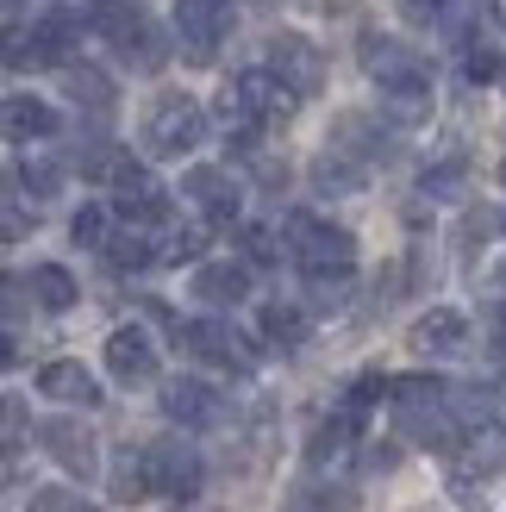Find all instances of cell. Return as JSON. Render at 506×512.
Segmentation results:
<instances>
[{
  "mask_svg": "<svg viewBox=\"0 0 506 512\" xmlns=\"http://www.w3.org/2000/svg\"><path fill=\"white\" fill-rule=\"evenodd\" d=\"M388 406H394V425L407 444H425V450H463L469 425L457 413V400H450V388L438 375H394L388 388Z\"/></svg>",
  "mask_w": 506,
  "mask_h": 512,
  "instance_id": "obj_1",
  "label": "cell"
},
{
  "mask_svg": "<svg viewBox=\"0 0 506 512\" xmlns=\"http://www.w3.org/2000/svg\"><path fill=\"white\" fill-rule=\"evenodd\" d=\"M357 57H363V75L382 88V100L394 107L400 125H413V119L432 113V63H425L413 44L382 38V32H363Z\"/></svg>",
  "mask_w": 506,
  "mask_h": 512,
  "instance_id": "obj_2",
  "label": "cell"
},
{
  "mask_svg": "<svg viewBox=\"0 0 506 512\" xmlns=\"http://www.w3.org/2000/svg\"><path fill=\"white\" fill-rule=\"evenodd\" d=\"M88 25L113 44L119 63H132V69H163V25L150 19L144 0H88Z\"/></svg>",
  "mask_w": 506,
  "mask_h": 512,
  "instance_id": "obj_3",
  "label": "cell"
},
{
  "mask_svg": "<svg viewBox=\"0 0 506 512\" xmlns=\"http://www.w3.org/2000/svg\"><path fill=\"white\" fill-rule=\"evenodd\" d=\"M282 244H288L300 275H350L357 269V238H350L344 225L319 219V213H288L282 219Z\"/></svg>",
  "mask_w": 506,
  "mask_h": 512,
  "instance_id": "obj_4",
  "label": "cell"
},
{
  "mask_svg": "<svg viewBox=\"0 0 506 512\" xmlns=\"http://www.w3.org/2000/svg\"><path fill=\"white\" fill-rule=\"evenodd\" d=\"M200 138H207V107H200L194 94H157L144 113V150L150 157H188V150H200Z\"/></svg>",
  "mask_w": 506,
  "mask_h": 512,
  "instance_id": "obj_5",
  "label": "cell"
},
{
  "mask_svg": "<svg viewBox=\"0 0 506 512\" xmlns=\"http://www.w3.org/2000/svg\"><path fill=\"white\" fill-rule=\"evenodd\" d=\"M175 344H182L194 363H207V369H232V375L257 369L250 338H244L238 325H225V319H188V325H175Z\"/></svg>",
  "mask_w": 506,
  "mask_h": 512,
  "instance_id": "obj_6",
  "label": "cell"
},
{
  "mask_svg": "<svg viewBox=\"0 0 506 512\" xmlns=\"http://www.w3.org/2000/svg\"><path fill=\"white\" fill-rule=\"evenodd\" d=\"M144 469H150V494H169V500H194L200 494V450L182 438H157L144 444Z\"/></svg>",
  "mask_w": 506,
  "mask_h": 512,
  "instance_id": "obj_7",
  "label": "cell"
},
{
  "mask_svg": "<svg viewBox=\"0 0 506 512\" xmlns=\"http://www.w3.org/2000/svg\"><path fill=\"white\" fill-rule=\"evenodd\" d=\"M175 32L188 63H213V50L232 32V0H175Z\"/></svg>",
  "mask_w": 506,
  "mask_h": 512,
  "instance_id": "obj_8",
  "label": "cell"
},
{
  "mask_svg": "<svg viewBox=\"0 0 506 512\" xmlns=\"http://www.w3.org/2000/svg\"><path fill=\"white\" fill-rule=\"evenodd\" d=\"M38 444H44V456L57 463L63 475H100V438L82 425V419H44L38 425Z\"/></svg>",
  "mask_w": 506,
  "mask_h": 512,
  "instance_id": "obj_9",
  "label": "cell"
},
{
  "mask_svg": "<svg viewBox=\"0 0 506 512\" xmlns=\"http://www.w3.org/2000/svg\"><path fill=\"white\" fill-rule=\"evenodd\" d=\"M82 32H94V25L82 19V13H69V7H50V13H38V25H32V38L25 44H13V63H69V50L82 44Z\"/></svg>",
  "mask_w": 506,
  "mask_h": 512,
  "instance_id": "obj_10",
  "label": "cell"
},
{
  "mask_svg": "<svg viewBox=\"0 0 506 512\" xmlns=\"http://www.w3.org/2000/svg\"><path fill=\"white\" fill-rule=\"evenodd\" d=\"M163 413L175 425H188V431H213L225 419V394L213 388V381H200V375H175L163 388Z\"/></svg>",
  "mask_w": 506,
  "mask_h": 512,
  "instance_id": "obj_11",
  "label": "cell"
},
{
  "mask_svg": "<svg viewBox=\"0 0 506 512\" xmlns=\"http://www.w3.org/2000/svg\"><path fill=\"white\" fill-rule=\"evenodd\" d=\"M182 194H188V207L200 213L219 232V225H238V207H244V194H238V182L225 169H188L182 175Z\"/></svg>",
  "mask_w": 506,
  "mask_h": 512,
  "instance_id": "obj_12",
  "label": "cell"
},
{
  "mask_svg": "<svg viewBox=\"0 0 506 512\" xmlns=\"http://www.w3.org/2000/svg\"><path fill=\"white\" fill-rule=\"evenodd\" d=\"M269 69L282 75L300 100L325 88V57H319V50L300 38V32H275V38H269Z\"/></svg>",
  "mask_w": 506,
  "mask_h": 512,
  "instance_id": "obj_13",
  "label": "cell"
},
{
  "mask_svg": "<svg viewBox=\"0 0 506 512\" xmlns=\"http://www.w3.org/2000/svg\"><path fill=\"white\" fill-rule=\"evenodd\" d=\"M107 375L125 381V388H144L157 375V344L144 338V325H119L107 338Z\"/></svg>",
  "mask_w": 506,
  "mask_h": 512,
  "instance_id": "obj_14",
  "label": "cell"
},
{
  "mask_svg": "<svg viewBox=\"0 0 506 512\" xmlns=\"http://www.w3.org/2000/svg\"><path fill=\"white\" fill-rule=\"evenodd\" d=\"M413 350L419 356H463L469 350V319L457 306H432V313L413 319Z\"/></svg>",
  "mask_w": 506,
  "mask_h": 512,
  "instance_id": "obj_15",
  "label": "cell"
},
{
  "mask_svg": "<svg viewBox=\"0 0 506 512\" xmlns=\"http://www.w3.org/2000/svg\"><path fill=\"white\" fill-rule=\"evenodd\" d=\"M38 394L57 400V406H82V413H88V406H100V381L75 363V356H57V363L38 369Z\"/></svg>",
  "mask_w": 506,
  "mask_h": 512,
  "instance_id": "obj_16",
  "label": "cell"
},
{
  "mask_svg": "<svg viewBox=\"0 0 506 512\" xmlns=\"http://www.w3.org/2000/svg\"><path fill=\"white\" fill-rule=\"evenodd\" d=\"M332 144L338 150H350L357 163H388L394 157V132H382L369 113H344L338 119V132H332Z\"/></svg>",
  "mask_w": 506,
  "mask_h": 512,
  "instance_id": "obj_17",
  "label": "cell"
},
{
  "mask_svg": "<svg viewBox=\"0 0 506 512\" xmlns=\"http://www.w3.org/2000/svg\"><path fill=\"white\" fill-rule=\"evenodd\" d=\"M194 300H207V306L250 300V263H200L194 269Z\"/></svg>",
  "mask_w": 506,
  "mask_h": 512,
  "instance_id": "obj_18",
  "label": "cell"
},
{
  "mask_svg": "<svg viewBox=\"0 0 506 512\" xmlns=\"http://www.w3.org/2000/svg\"><path fill=\"white\" fill-rule=\"evenodd\" d=\"M57 132V107L38 94H7V138L13 144H44Z\"/></svg>",
  "mask_w": 506,
  "mask_h": 512,
  "instance_id": "obj_19",
  "label": "cell"
},
{
  "mask_svg": "<svg viewBox=\"0 0 506 512\" xmlns=\"http://www.w3.org/2000/svg\"><path fill=\"white\" fill-rule=\"evenodd\" d=\"M369 182V163H357L350 150H338V144H325L319 150V163H313V188L319 194H357Z\"/></svg>",
  "mask_w": 506,
  "mask_h": 512,
  "instance_id": "obj_20",
  "label": "cell"
},
{
  "mask_svg": "<svg viewBox=\"0 0 506 512\" xmlns=\"http://www.w3.org/2000/svg\"><path fill=\"white\" fill-rule=\"evenodd\" d=\"M63 94H69L82 113H94V119H107V113H113V100H119L113 82H107L100 69H88V63H63Z\"/></svg>",
  "mask_w": 506,
  "mask_h": 512,
  "instance_id": "obj_21",
  "label": "cell"
},
{
  "mask_svg": "<svg viewBox=\"0 0 506 512\" xmlns=\"http://www.w3.org/2000/svg\"><path fill=\"white\" fill-rule=\"evenodd\" d=\"M363 506V494L350 488V481H300L294 488V500H288V512H357Z\"/></svg>",
  "mask_w": 506,
  "mask_h": 512,
  "instance_id": "obj_22",
  "label": "cell"
},
{
  "mask_svg": "<svg viewBox=\"0 0 506 512\" xmlns=\"http://www.w3.org/2000/svg\"><path fill=\"white\" fill-rule=\"evenodd\" d=\"M25 288H32V300L44 306V313H69V306L82 300V288H75V275L63 263H38L32 275H25Z\"/></svg>",
  "mask_w": 506,
  "mask_h": 512,
  "instance_id": "obj_23",
  "label": "cell"
},
{
  "mask_svg": "<svg viewBox=\"0 0 506 512\" xmlns=\"http://www.w3.org/2000/svg\"><path fill=\"white\" fill-rule=\"evenodd\" d=\"M257 325H263V344H275V350H300V344H307V313H300L294 300H269L257 313Z\"/></svg>",
  "mask_w": 506,
  "mask_h": 512,
  "instance_id": "obj_24",
  "label": "cell"
},
{
  "mask_svg": "<svg viewBox=\"0 0 506 512\" xmlns=\"http://www.w3.org/2000/svg\"><path fill=\"white\" fill-rule=\"evenodd\" d=\"M388 388H394V381H388L382 369H363V375H357V381H350V388H344V400H338V413L363 425V419L375 413V400H382Z\"/></svg>",
  "mask_w": 506,
  "mask_h": 512,
  "instance_id": "obj_25",
  "label": "cell"
},
{
  "mask_svg": "<svg viewBox=\"0 0 506 512\" xmlns=\"http://www.w3.org/2000/svg\"><path fill=\"white\" fill-rule=\"evenodd\" d=\"M113 232H119V225H113V207H100V200H88V207L69 219V238L82 244V250H107Z\"/></svg>",
  "mask_w": 506,
  "mask_h": 512,
  "instance_id": "obj_26",
  "label": "cell"
},
{
  "mask_svg": "<svg viewBox=\"0 0 506 512\" xmlns=\"http://www.w3.org/2000/svg\"><path fill=\"white\" fill-rule=\"evenodd\" d=\"M419 188L432 194V200H463V188H469V169H463V157H444V163H432L419 175Z\"/></svg>",
  "mask_w": 506,
  "mask_h": 512,
  "instance_id": "obj_27",
  "label": "cell"
},
{
  "mask_svg": "<svg viewBox=\"0 0 506 512\" xmlns=\"http://www.w3.org/2000/svg\"><path fill=\"white\" fill-rule=\"evenodd\" d=\"M200 244H207V232H200V225H163V232H157V256H163V263H194V256H200Z\"/></svg>",
  "mask_w": 506,
  "mask_h": 512,
  "instance_id": "obj_28",
  "label": "cell"
},
{
  "mask_svg": "<svg viewBox=\"0 0 506 512\" xmlns=\"http://www.w3.org/2000/svg\"><path fill=\"white\" fill-rule=\"evenodd\" d=\"M150 494V469H144V450H125L119 463H113V500H144Z\"/></svg>",
  "mask_w": 506,
  "mask_h": 512,
  "instance_id": "obj_29",
  "label": "cell"
},
{
  "mask_svg": "<svg viewBox=\"0 0 506 512\" xmlns=\"http://www.w3.org/2000/svg\"><path fill=\"white\" fill-rule=\"evenodd\" d=\"M463 75H469L475 88H482V82H500V75H506V57H500L494 44H482V38H469V44H463Z\"/></svg>",
  "mask_w": 506,
  "mask_h": 512,
  "instance_id": "obj_30",
  "label": "cell"
},
{
  "mask_svg": "<svg viewBox=\"0 0 506 512\" xmlns=\"http://www.w3.org/2000/svg\"><path fill=\"white\" fill-rule=\"evenodd\" d=\"M19 188H32L38 200H50V194L63 188V169H57V163H44V157H38V163L25 157V163H19Z\"/></svg>",
  "mask_w": 506,
  "mask_h": 512,
  "instance_id": "obj_31",
  "label": "cell"
},
{
  "mask_svg": "<svg viewBox=\"0 0 506 512\" xmlns=\"http://www.w3.org/2000/svg\"><path fill=\"white\" fill-rule=\"evenodd\" d=\"M32 512H100V506L82 500L75 488H38V494H32Z\"/></svg>",
  "mask_w": 506,
  "mask_h": 512,
  "instance_id": "obj_32",
  "label": "cell"
},
{
  "mask_svg": "<svg viewBox=\"0 0 506 512\" xmlns=\"http://www.w3.org/2000/svg\"><path fill=\"white\" fill-rule=\"evenodd\" d=\"M450 13H457V0H400V19L413 25H444Z\"/></svg>",
  "mask_w": 506,
  "mask_h": 512,
  "instance_id": "obj_33",
  "label": "cell"
},
{
  "mask_svg": "<svg viewBox=\"0 0 506 512\" xmlns=\"http://www.w3.org/2000/svg\"><path fill=\"white\" fill-rule=\"evenodd\" d=\"M482 338H488V350L506 363V300H494L488 313H482Z\"/></svg>",
  "mask_w": 506,
  "mask_h": 512,
  "instance_id": "obj_34",
  "label": "cell"
},
{
  "mask_svg": "<svg viewBox=\"0 0 506 512\" xmlns=\"http://www.w3.org/2000/svg\"><path fill=\"white\" fill-rule=\"evenodd\" d=\"M244 250H250V263H275L288 244H275V232H263V225H250L244 232Z\"/></svg>",
  "mask_w": 506,
  "mask_h": 512,
  "instance_id": "obj_35",
  "label": "cell"
},
{
  "mask_svg": "<svg viewBox=\"0 0 506 512\" xmlns=\"http://www.w3.org/2000/svg\"><path fill=\"white\" fill-rule=\"evenodd\" d=\"M394 463H400V450H388V444H382V450H363V469H369V475H375V469H394Z\"/></svg>",
  "mask_w": 506,
  "mask_h": 512,
  "instance_id": "obj_36",
  "label": "cell"
},
{
  "mask_svg": "<svg viewBox=\"0 0 506 512\" xmlns=\"http://www.w3.org/2000/svg\"><path fill=\"white\" fill-rule=\"evenodd\" d=\"M7 13H13V19H19V13H25V0H7Z\"/></svg>",
  "mask_w": 506,
  "mask_h": 512,
  "instance_id": "obj_37",
  "label": "cell"
},
{
  "mask_svg": "<svg viewBox=\"0 0 506 512\" xmlns=\"http://www.w3.org/2000/svg\"><path fill=\"white\" fill-rule=\"evenodd\" d=\"M494 275H500V288H506V263H500V269H494Z\"/></svg>",
  "mask_w": 506,
  "mask_h": 512,
  "instance_id": "obj_38",
  "label": "cell"
},
{
  "mask_svg": "<svg viewBox=\"0 0 506 512\" xmlns=\"http://www.w3.org/2000/svg\"><path fill=\"white\" fill-rule=\"evenodd\" d=\"M500 182H506V163H500Z\"/></svg>",
  "mask_w": 506,
  "mask_h": 512,
  "instance_id": "obj_39",
  "label": "cell"
},
{
  "mask_svg": "<svg viewBox=\"0 0 506 512\" xmlns=\"http://www.w3.org/2000/svg\"><path fill=\"white\" fill-rule=\"evenodd\" d=\"M500 88H506V75H500Z\"/></svg>",
  "mask_w": 506,
  "mask_h": 512,
  "instance_id": "obj_40",
  "label": "cell"
}]
</instances>
